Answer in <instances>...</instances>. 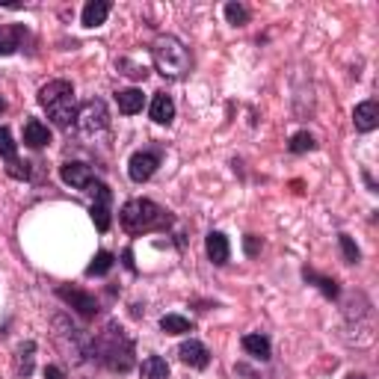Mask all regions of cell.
<instances>
[{
    "label": "cell",
    "mask_w": 379,
    "mask_h": 379,
    "mask_svg": "<svg viewBox=\"0 0 379 379\" xmlns=\"http://www.w3.org/2000/svg\"><path fill=\"white\" fill-rule=\"evenodd\" d=\"M118 219H122V229L127 234H148V231L166 229L172 222L169 213L148 199H130L122 208V213H118Z\"/></svg>",
    "instance_id": "cell-3"
},
{
    "label": "cell",
    "mask_w": 379,
    "mask_h": 379,
    "mask_svg": "<svg viewBox=\"0 0 379 379\" xmlns=\"http://www.w3.org/2000/svg\"><path fill=\"white\" fill-rule=\"evenodd\" d=\"M45 379H65V376H63V371H59L56 364H47L45 367Z\"/></svg>",
    "instance_id": "cell-32"
},
{
    "label": "cell",
    "mask_w": 379,
    "mask_h": 379,
    "mask_svg": "<svg viewBox=\"0 0 379 379\" xmlns=\"http://www.w3.org/2000/svg\"><path fill=\"white\" fill-rule=\"evenodd\" d=\"M314 137L308 134V130H300V134H293L291 137V142H288V148L293 151V154H305V151H314Z\"/></svg>",
    "instance_id": "cell-24"
},
{
    "label": "cell",
    "mask_w": 379,
    "mask_h": 379,
    "mask_svg": "<svg viewBox=\"0 0 379 379\" xmlns=\"http://www.w3.org/2000/svg\"><path fill=\"white\" fill-rule=\"evenodd\" d=\"M353 125H355V130H362V134H371L379 125V107L373 101H362L353 110Z\"/></svg>",
    "instance_id": "cell-12"
},
{
    "label": "cell",
    "mask_w": 379,
    "mask_h": 379,
    "mask_svg": "<svg viewBox=\"0 0 379 379\" xmlns=\"http://www.w3.org/2000/svg\"><path fill=\"white\" fill-rule=\"evenodd\" d=\"M157 166H160V154L157 151H137L134 157H130L127 163V175H130V181H148V178L157 172Z\"/></svg>",
    "instance_id": "cell-8"
},
{
    "label": "cell",
    "mask_w": 379,
    "mask_h": 379,
    "mask_svg": "<svg viewBox=\"0 0 379 379\" xmlns=\"http://www.w3.org/2000/svg\"><path fill=\"white\" fill-rule=\"evenodd\" d=\"M225 18H229V24H234V27H243V24H249V9L243 3H225Z\"/></svg>",
    "instance_id": "cell-27"
},
{
    "label": "cell",
    "mask_w": 379,
    "mask_h": 379,
    "mask_svg": "<svg viewBox=\"0 0 379 379\" xmlns=\"http://www.w3.org/2000/svg\"><path fill=\"white\" fill-rule=\"evenodd\" d=\"M56 296L63 302H68L80 317H86V320H92L95 314H98V302H95V296L86 293V291H77V288H65V284H59Z\"/></svg>",
    "instance_id": "cell-7"
},
{
    "label": "cell",
    "mask_w": 379,
    "mask_h": 379,
    "mask_svg": "<svg viewBox=\"0 0 379 379\" xmlns=\"http://www.w3.org/2000/svg\"><path fill=\"white\" fill-rule=\"evenodd\" d=\"M116 101H118V110L127 113V116H134V113L142 110L146 95H142L139 89H122V92H116Z\"/></svg>",
    "instance_id": "cell-19"
},
{
    "label": "cell",
    "mask_w": 379,
    "mask_h": 379,
    "mask_svg": "<svg viewBox=\"0 0 379 379\" xmlns=\"http://www.w3.org/2000/svg\"><path fill=\"white\" fill-rule=\"evenodd\" d=\"M116 68H127L125 75H127V77H137V80H142V77L148 75V71L142 68V65H134V63H127V59H118V63H116Z\"/></svg>",
    "instance_id": "cell-29"
},
{
    "label": "cell",
    "mask_w": 379,
    "mask_h": 379,
    "mask_svg": "<svg viewBox=\"0 0 379 379\" xmlns=\"http://www.w3.org/2000/svg\"><path fill=\"white\" fill-rule=\"evenodd\" d=\"M110 270H113V255L110 252H98L92 264L86 267V276H107Z\"/></svg>",
    "instance_id": "cell-25"
},
{
    "label": "cell",
    "mask_w": 379,
    "mask_h": 379,
    "mask_svg": "<svg viewBox=\"0 0 379 379\" xmlns=\"http://www.w3.org/2000/svg\"><path fill=\"white\" fill-rule=\"evenodd\" d=\"M243 249H246V255H249V258H255V255L261 252V237H255V234H246Z\"/></svg>",
    "instance_id": "cell-31"
},
{
    "label": "cell",
    "mask_w": 379,
    "mask_h": 379,
    "mask_svg": "<svg viewBox=\"0 0 379 379\" xmlns=\"http://www.w3.org/2000/svg\"><path fill=\"white\" fill-rule=\"evenodd\" d=\"M178 355H181V362L190 364V367H199V371H205V367L210 364V353L201 341H187L181 343V350H178Z\"/></svg>",
    "instance_id": "cell-11"
},
{
    "label": "cell",
    "mask_w": 379,
    "mask_h": 379,
    "mask_svg": "<svg viewBox=\"0 0 379 379\" xmlns=\"http://www.w3.org/2000/svg\"><path fill=\"white\" fill-rule=\"evenodd\" d=\"M39 104L54 118V125L71 127L77 122V107H75V86L68 80H51L39 89Z\"/></svg>",
    "instance_id": "cell-4"
},
{
    "label": "cell",
    "mask_w": 379,
    "mask_h": 379,
    "mask_svg": "<svg viewBox=\"0 0 379 379\" xmlns=\"http://www.w3.org/2000/svg\"><path fill=\"white\" fill-rule=\"evenodd\" d=\"M205 249H208V258L213 261V264H219V267H222L225 261H229V255H231L229 240H225V234H219V231H210V234H208Z\"/></svg>",
    "instance_id": "cell-15"
},
{
    "label": "cell",
    "mask_w": 379,
    "mask_h": 379,
    "mask_svg": "<svg viewBox=\"0 0 379 379\" xmlns=\"http://www.w3.org/2000/svg\"><path fill=\"white\" fill-rule=\"evenodd\" d=\"M0 157H3L6 163L18 160V148H15V139H12L9 127H0Z\"/></svg>",
    "instance_id": "cell-26"
},
{
    "label": "cell",
    "mask_w": 379,
    "mask_h": 379,
    "mask_svg": "<svg viewBox=\"0 0 379 379\" xmlns=\"http://www.w3.org/2000/svg\"><path fill=\"white\" fill-rule=\"evenodd\" d=\"M95 193V205H92V222L98 225V231H107L110 229V190H107L104 184H95L92 187Z\"/></svg>",
    "instance_id": "cell-10"
},
{
    "label": "cell",
    "mask_w": 379,
    "mask_h": 379,
    "mask_svg": "<svg viewBox=\"0 0 379 379\" xmlns=\"http://www.w3.org/2000/svg\"><path fill=\"white\" fill-rule=\"evenodd\" d=\"M24 27L21 24H0V56H9L21 47Z\"/></svg>",
    "instance_id": "cell-13"
},
{
    "label": "cell",
    "mask_w": 379,
    "mask_h": 379,
    "mask_svg": "<svg viewBox=\"0 0 379 379\" xmlns=\"http://www.w3.org/2000/svg\"><path fill=\"white\" fill-rule=\"evenodd\" d=\"M24 142H27L30 148H45L47 142H51V130H47V125H42L39 118H30V122L24 125Z\"/></svg>",
    "instance_id": "cell-16"
},
{
    "label": "cell",
    "mask_w": 379,
    "mask_h": 379,
    "mask_svg": "<svg viewBox=\"0 0 379 379\" xmlns=\"http://www.w3.org/2000/svg\"><path fill=\"white\" fill-rule=\"evenodd\" d=\"M302 276H305V281H314L317 288L329 296V300H335V296H338V281H335V279H329V276H317L314 270H305Z\"/></svg>",
    "instance_id": "cell-23"
},
{
    "label": "cell",
    "mask_w": 379,
    "mask_h": 379,
    "mask_svg": "<svg viewBox=\"0 0 379 379\" xmlns=\"http://www.w3.org/2000/svg\"><path fill=\"white\" fill-rule=\"evenodd\" d=\"M139 379H169V364L160 355H148L139 367Z\"/></svg>",
    "instance_id": "cell-20"
},
{
    "label": "cell",
    "mask_w": 379,
    "mask_h": 379,
    "mask_svg": "<svg viewBox=\"0 0 379 379\" xmlns=\"http://www.w3.org/2000/svg\"><path fill=\"white\" fill-rule=\"evenodd\" d=\"M89 359H98L104 367H110L116 373H127L137 364L134 359V341L125 335V329L118 323H107L101 335L92 338Z\"/></svg>",
    "instance_id": "cell-1"
},
{
    "label": "cell",
    "mask_w": 379,
    "mask_h": 379,
    "mask_svg": "<svg viewBox=\"0 0 379 379\" xmlns=\"http://www.w3.org/2000/svg\"><path fill=\"white\" fill-rule=\"evenodd\" d=\"M130 258H134V255H130V249H127V252H125V267L134 270V261H130Z\"/></svg>",
    "instance_id": "cell-33"
},
{
    "label": "cell",
    "mask_w": 379,
    "mask_h": 379,
    "mask_svg": "<svg viewBox=\"0 0 379 379\" xmlns=\"http://www.w3.org/2000/svg\"><path fill=\"white\" fill-rule=\"evenodd\" d=\"M107 15H110V3L107 0H89L80 12V21H83V27H101Z\"/></svg>",
    "instance_id": "cell-14"
},
{
    "label": "cell",
    "mask_w": 379,
    "mask_h": 379,
    "mask_svg": "<svg viewBox=\"0 0 379 379\" xmlns=\"http://www.w3.org/2000/svg\"><path fill=\"white\" fill-rule=\"evenodd\" d=\"M338 243H341V252H343V261H347V264H359V246L353 243V237L350 234H341L338 237Z\"/></svg>",
    "instance_id": "cell-28"
},
{
    "label": "cell",
    "mask_w": 379,
    "mask_h": 379,
    "mask_svg": "<svg viewBox=\"0 0 379 379\" xmlns=\"http://www.w3.org/2000/svg\"><path fill=\"white\" fill-rule=\"evenodd\" d=\"M59 175H63V181H65V184H71L75 190H86V193H92V187L98 184L86 163H65V166H63V172H59Z\"/></svg>",
    "instance_id": "cell-9"
},
{
    "label": "cell",
    "mask_w": 379,
    "mask_h": 379,
    "mask_svg": "<svg viewBox=\"0 0 379 379\" xmlns=\"http://www.w3.org/2000/svg\"><path fill=\"white\" fill-rule=\"evenodd\" d=\"M33 359H36V343L24 341L21 347L15 350V373L18 376H30L33 373Z\"/></svg>",
    "instance_id": "cell-18"
},
{
    "label": "cell",
    "mask_w": 379,
    "mask_h": 379,
    "mask_svg": "<svg viewBox=\"0 0 379 379\" xmlns=\"http://www.w3.org/2000/svg\"><path fill=\"white\" fill-rule=\"evenodd\" d=\"M77 127H80V134H86V137H98V134H104L107 127H110V113H107V104L101 101V98H92V101H86L77 110V122H75Z\"/></svg>",
    "instance_id": "cell-6"
},
{
    "label": "cell",
    "mask_w": 379,
    "mask_h": 379,
    "mask_svg": "<svg viewBox=\"0 0 379 379\" xmlns=\"http://www.w3.org/2000/svg\"><path fill=\"white\" fill-rule=\"evenodd\" d=\"M6 172H9L12 178H18V181H24V178L30 175L27 163H21V160H12V163H6Z\"/></svg>",
    "instance_id": "cell-30"
},
{
    "label": "cell",
    "mask_w": 379,
    "mask_h": 379,
    "mask_svg": "<svg viewBox=\"0 0 379 379\" xmlns=\"http://www.w3.org/2000/svg\"><path fill=\"white\" fill-rule=\"evenodd\" d=\"M243 350L249 355H255V359H261V362L270 359V341L264 335H246L243 338Z\"/></svg>",
    "instance_id": "cell-21"
},
{
    "label": "cell",
    "mask_w": 379,
    "mask_h": 379,
    "mask_svg": "<svg viewBox=\"0 0 379 379\" xmlns=\"http://www.w3.org/2000/svg\"><path fill=\"white\" fill-rule=\"evenodd\" d=\"M0 110H3V101H0Z\"/></svg>",
    "instance_id": "cell-34"
},
{
    "label": "cell",
    "mask_w": 379,
    "mask_h": 379,
    "mask_svg": "<svg viewBox=\"0 0 379 379\" xmlns=\"http://www.w3.org/2000/svg\"><path fill=\"white\" fill-rule=\"evenodd\" d=\"M151 118H154L157 125H169L172 118H175V101H172L166 92L154 95V101H151Z\"/></svg>",
    "instance_id": "cell-17"
},
{
    "label": "cell",
    "mask_w": 379,
    "mask_h": 379,
    "mask_svg": "<svg viewBox=\"0 0 379 379\" xmlns=\"http://www.w3.org/2000/svg\"><path fill=\"white\" fill-rule=\"evenodd\" d=\"M151 63L163 77L178 80L190 71L193 59H190V51L181 39H175V36H157L151 42Z\"/></svg>",
    "instance_id": "cell-2"
},
{
    "label": "cell",
    "mask_w": 379,
    "mask_h": 379,
    "mask_svg": "<svg viewBox=\"0 0 379 379\" xmlns=\"http://www.w3.org/2000/svg\"><path fill=\"white\" fill-rule=\"evenodd\" d=\"M54 343H56L59 353H63L71 364H83L89 359L92 338L83 329H77L75 323H71L65 314H56L54 317Z\"/></svg>",
    "instance_id": "cell-5"
},
{
    "label": "cell",
    "mask_w": 379,
    "mask_h": 379,
    "mask_svg": "<svg viewBox=\"0 0 379 379\" xmlns=\"http://www.w3.org/2000/svg\"><path fill=\"white\" fill-rule=\"evenodd\" d=\"M160 329L166 332V335H184V332H193V323L181 314H166L160 320Z\"/></svg>",
    "instance_id": "cell-22"
}]
</instances>
